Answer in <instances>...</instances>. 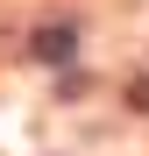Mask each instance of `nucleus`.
Masks as SVG:
<instances>
[{
  "instance_id": "1",
  "label": "nucleus",
  "mask_w": 149,
  "mask_h": 156,
  "mask_svg": "<svg viewBox=\"0 0 149 156\" xmlns=\"http://www.w3.org/2000/svg\"><path fill=\"white\" fill-rule=\"evenodd\" d=\"M71 50H78V29H64V21H50V29L36 36V57H43V64H64Z\"/></svg>"
}]
</instances>
